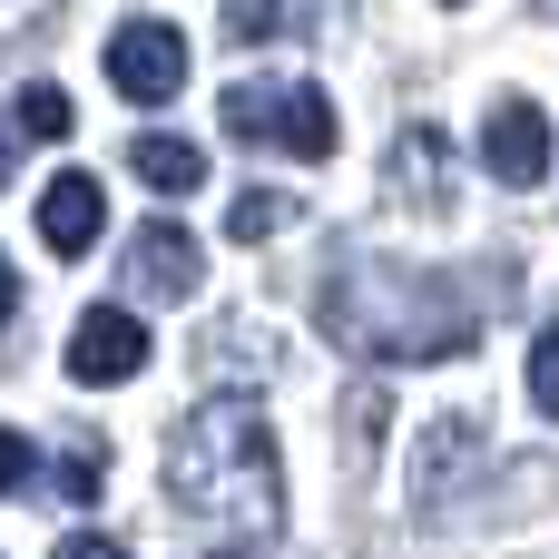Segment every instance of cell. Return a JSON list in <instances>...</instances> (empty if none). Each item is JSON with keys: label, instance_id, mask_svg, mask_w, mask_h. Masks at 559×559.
<instances>
[{"label": "cell", "instance_id": "cell-10", "mask_svg": "<svg viewBox=\"0 0 559 559\" xmlns=\"http://www.w3.org/2000/svg\"><path fill=\"white\" fill-rule=\"evenodd\" d=\"M128 167H138V187L147 197H197L206 187V147H187V138H128Z\"/></svg>", "mask_w": 559, "mask_h": 559}, {"label": "cell", "instance_id": "cell-8", "mask_svg": "<svg viewBox=\"0 0 559 559\" xmlns=\"http://www.w3.org/2000/svg\"><path fill=\"white\" fill-rule=\"evenodd\" d=\"M98 226H108V187H98L88 167H59V177L39 187V246H49V255H88Z\"/></svg>", "mask_w": 559, "mask_h": 559}, {"label": "cell", "instance_id": "cell-5", "mask_svg": "<svg viewBox=\"0 0 559 559\" xmlns=\"http://www.w3.org/2000/svg\"><path fill=\"white\" fill-rule=\"evenodd\" d=\"M383 187H393V206H413V216H452V187H462L452 138H442V128H403L393 157H383Z\"/></svg>", "mask_w": 559, "mask_h": 559}, {"label": "cell", "instance_id": "cell-4", "mask_svg": "<svg viewBox=\"0 0 559 559\" xmlns=\"http://www.w3.org/2000/svg\"><path fill=\"white\" fill-rule=\"evenodd\" d=\"M108 88L138 98V108H167L187 88V39L167 20H118L108 29Z\"/></svg>", "mask_w": 559, "mask_h": 559}, {"label": "cell", "instance_id": "cell-3", "mask_svg": "<svg viewBox=\"0 0 559 559\" xmlns=\"http://www.w3.org/2000/svg\"><path fill=\"white\" fill-rule=\"evenodd\" d=\"M226 138L246 147H285V157H334V98L314 79H246L226 88Z\"/></svg>", "mask_w": 559, "mask_h": 559}, {"label": "cell", "instance_id": "cell-13", "mask_svg": "<svg viewBox=\"0 0 559 559\" xmlns=\"http://www.w3.org/2000/svg\"><path fill=\"white\" fill-rule=\"evenodd\" d=\"M59 491H69V501H98V491H108V442H69Z\"/></svg>", "mask_w": 559, "mask_h": 559}, {"label": "cell", "instance_id": "cell-2", "mask_svg": "<svg viewBox=\"0 0 559 559\" xmlns=\"http://www.w3.org/2000/svg\"><path fill=\"white\" fill-rule=\"evenodd\" d=\"M452 295H462L452 275H403V265L354 255V265L324 285V334H334L344 354H364V364H442V354H462V344L432 334V324H413V305L432 314V305H452Z\"/></svg>", "mask_w": 559, "mask_h": 559}, {"label": "cell", "instance_id": "cell-18", "mask_svg": "<svg viewBox=\"0 0 559 559\" xmlns=\"http://www.w3.org/2000/svg\"><path fill=\"white\" fill-rule=\"evenodd\" d=\"M442 10H462V0H442Z\"/></svg>", "mask_w": 559, "mask_h": 559}, {"label": "cell", "instance_id": "cell-9", "mask_svg": "<svg viewBox=\"0 0 559 559\" xmlns=\"http://www.w3.org/2000/svg\"><path fill=\"white\" fill-rule=\"evenodd\" d=\"M128 295H157V305L197 295V236H187L177 216H147V226L128 236Z\"/></svg>", "mask_w": 559, "mask_h": 559}, {"label": "cell", "instance_id": "cell-14", "mask_svg": "<svg viewBox=\"0 0 559 559\" xmlns=\"http://www.w3.org/2000/svg\"><path fill=\"white\" fill-rule=\"evenodd\" d=\"M275 20H285V0H226V39H275Z\"/></svg>", "mask_w": 559, "mask_h": 559}, {"label": "cell", "instance_id": "cell-16", "mask_svg": "<svg viewBox=\"0 0 559 559\" xmlns=\"http://www.w3.org/2000/svg\"><path fill=\"white\" fill-rule=\"evenodd\" d=\"M39 481V462H29V442L20 432H0V491H29Z\"/></svg>", "mask_w": 559, "mask_h": 559}, {"label": "cell", "instance_id": "cell-15", "mask_svg": "<svg viewBox=\"0 0 559 559\" xmlns=\"http://www.w3.org/2000/svg\"><path fill=\"white\" fill-rule=\"evenodd\" d=\"M531 403H540V413L559 423V324L540 334V344H531Z\"/></svg>", "mask_w": 559, "mask_h": 559}, {"label": "cell", "instance_id": "cell-17", "mask_svg": "<svg viewBox=\"0 0 559 559\" xmlns=\"http://www.w3.org/2000/svg\"><path fill=\"white\" fill-rule=\"evenodd\" d=\"M49 559H128V550H118V540H98V531H69Z\"/></svg>", "mask_w": 559, "mask_h": 559}, {"label": "cell", "instance_id": "cell-7", "mask_svg": "<svg viewBox=\"0 0 559 559\" xmlns=\"http://www.w3.org/2000/svg\"><path fill=\"white\" fill-rule=\"evenodd\" d=\"M550 157H559L550 108H531V98H501V108L481 118V167H491L501 187H540V177H550Z\"/></svg>", "mask_w": 559, "mask_h": 559}, {"label": "cell", "instance_id": "cell-12", "mask_svg": "<svg viewBox=\"0 0 559 559\" xmlns=\"http://www.w3.org/2000/svg\"><path fill=\"white\" fill-rule=\"evenodd\" d=\"M10 128H20L29 147H49V138H69V98H59L49 79H29V88L10 98Z\"/></svg>", "mask_w": 559, "mask_h": 559}, {"label": "cell", "instance_id": "cell-11", "mask_svg": "<svg viewBox=\"0 0 559 559\" xmlns=\"http://www.w3.org/2000/svg\"><path fill=\"white\" fill-rule=\"evenodd\" d=\"M295 216H305V206H295L285 187H246V197L226 206V236H236V246H275V236H285Z\"/></svg>", "mask_w": 559, "mask_h": 559}, {"label": "cell", "instance_id": "cell-1", "mask_svg": "<svg viewBox=\"0 0 559 559\" xmlns=\"http://www.w3.org/2000/svg\"><path fill=\"white\" fill-rule=\"evenodd\" d=\"M167 491H177L187 511H206V521L265 540V531L285 521V462H275L265 413H255V403H206V413L177 432V452H167Z\"/></svg>", "mask_w": 559, "mask_h": 559}, {"label": "cell", "instance_id": "cell-6", "mask_svg": "<svg viewBox=\"0 0 559 559\" xmlns=\"http://www.w3.org/2000/svg\"><path fill=\"white\" fill-rule=\"evenodd\" d=\"M69 373L79 383H128V373H147V324L128 314V305H88L79 324H69Z\"/></svg>", "mask_w": 559, "mask_h": 559}]
</instances>
